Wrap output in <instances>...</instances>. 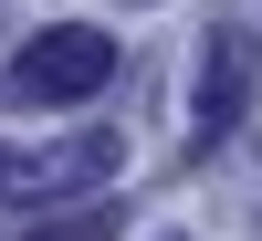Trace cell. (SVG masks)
Segmentation results:
<instances>
[{
  "mask_svg": "<svg viewBox=\"0 0 262 241\" xmlns=\"http://www.w3.org/2000/svg\"><path fill=\"white\" fill-rule=\"evenodd\" d=\"M168 241H179V231H168Z\"/></svg>",
  "mask_w": 262,
  "mask_h": 241,
  "instance_id": "8992f818",
  "label": "cell"
},
{
  "mask_svg": "<svg viewBox=\"0 0 262 241\" xmlns=\"http://www.w3.org/2000/svg\"><path fill=\"white\" fill-rule=\"evenodd\" d=\"M0 189H11V158H0Z\"/></svg>",
  "mask_w": 262,
  "mask_h": 241,
  "instance_id": "5b68a950",
  "label": "cell"
},
{
  "mask_svg": "<svg viewBox=\"0 0 262 241\" xmlns=\"http://www.w3.org/2000/svg\"><path fill=\"white\" fill-rule=\"evenodd\" d=\"M116 158L126 147L105 137V126H84V137H53L42 158H11V189L21 200H95V189L116 179Z\"/></svg>",
  "mask_w": 262,
  "mask_h": 241,
  "instance_id": "7a4b0ae2",
  "label": "cell"
},
{
  "mask_svg": "<svg viewBox=\"0 0 262 241\" xmlns=\"http://www.w3.org/2000/svg\"><path fill=\"white\" fill-rule=\"evenodd\" d=\"M11 241H116V200H42V221H21Z\"/></svg>",
  "mask_w": 262,
  "mask_h": 241,
  "instance_id": "277c9868",
  "label": "cell"
},
{
  "mask_svg": "<svg viewBox=\"0 0 262 241\" xmlns=\"http://www.w3.org/2000/svg\"><path fill=\"white\" fill-rule=\"evenodd\" d=\"M252 105V42L242 32H210V63H200V116H189V147H221Z\"/></svg>",
  "mask_w": 262,
  "mask_h": 241,
  "instance_id": "3957f363",
  "label": "cell"
},
{
  "mask_svg": "<svg viewBox=\"0 0 262 241\" xmlns=\"http://www.w3.org/2000/svg\"><path fill=\"white\" fill-rule=\"evenodd\" d=\"M105 74H116V32H105V21H53V32L21 42L11 95H21V105H84Z\"/></svg>",
  "mask_w": 262,
  "mask_h": 241,
  "instance_id": "6da1fadb",
  "label": "cell"
}]
</instances>
